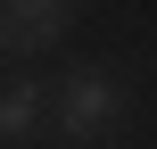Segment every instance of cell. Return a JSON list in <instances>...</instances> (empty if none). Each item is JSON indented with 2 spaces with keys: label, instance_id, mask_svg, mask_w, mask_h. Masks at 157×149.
<instances>
[{
  "label": "cell",
  "instance_id": "cell-1",
  "mask_svg": "<svg viewBox=\"0 0 157 149\" xmlns=\"http://www.w3.org/2000/svg\"><path fill=\"white\" fill-rule=\"evenodd\" d=\"M41 124H50L58 149H99V141H116V124H124V83H116V66H75V75H58Z\"/></svg>",
  "mask_w": 157,
  "mask_h": 149
},
{
  "label": "cell",
  "instance_id": "cell-3",
  "mask_svg": "<svg viewBox=\"0 0 157 149\" xmlns=\"http://www.w3.org/2000/svg\"><path fill=\"white\" fill-rule=\"evenodd\" d=\"M41 116H50V83L41 75H8L0 83V149H25L41 133Z\"/></svg>",
  "mask_w": 157,
  "mask_h": 149
},
{
  "label": "cell",
  "instance_id": "cell-2",
  "mask_svg": "<svg viewBox=\"0 0 157 149\" xmlns=\"http://www.w3.org/2000/svg\"><path fill=\"white\" fill-rule=\"evenodd\" d=\"M75 25V0H0V58L33 66L41 50H58Z\"/></svg>",
  "mask_w": 157,
  "mask_h": 149
}]
</instances>
